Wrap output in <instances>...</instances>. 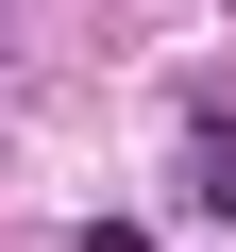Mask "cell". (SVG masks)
<instances>
[{
	"instance_id": "obj_1",
	"label": "cell",
	"mask_w": 236,
	"mask_h": 252,
	"mask_svg": "<svg viewBox=\"0 0 236 252\" xmlns=\"http://www.w3.org/2000/svg\"><path fill=\"white\" fill-rule=\"evenodd\" d=\"M186 202H202V219H236V135H202V152H186Z\"/></svg>"
}]
</instances>
